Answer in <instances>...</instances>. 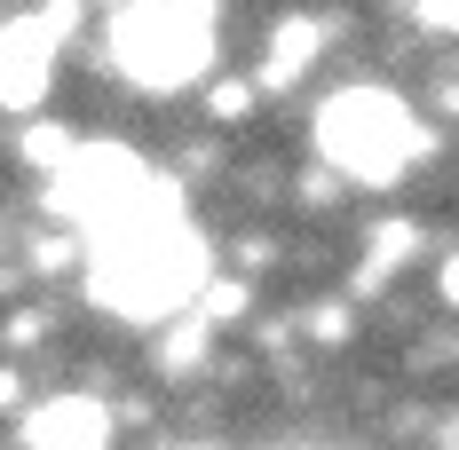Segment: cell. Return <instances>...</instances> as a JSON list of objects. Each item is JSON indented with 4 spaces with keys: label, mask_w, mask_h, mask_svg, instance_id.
I'll list each match as a JSON object with an SVG mask.
<instances>
[{
    "label": "cell",
    "mask_w": 459,
    "mask_h": 450,
    "mask_svg": "<svg viewBox=\"0 0 459 450\" xmlns=\"http://www.w3.org/2000/svg\"><path fill=\"white\" fill-rule=\"evenodd\" d=\"M24 443L32 450H111V411L95 395H56L24 419Z\"/></svg>",
    "instance_id": "277c9868"
},
{
    "label": "cell",
    "mask_w": 459,
    "mask_h": 450,
    "mask_svg": "<svg viewBox=\"0 0 459 450\" xmlns=\"http://www.w3.org/2000/svg\"><path fill=\"white\" fill-rule=\"evenodd\" d=\"M56 80V24L48 16H24L0 32V111H32Z\"/></svg>",
    "instance_id": "3957f363"
},
{
    "label": "cell",
    "mask_w": 459,
    "mask_h": 450,
    "mask_svg": "<svg viewBox=\"0 0 459 450\" xmlns=\"http://www.w3.org/2000/svg\"><path fill=\"white\" fill-rule=\"evenodd\" d=\"M317 150L349 182H372L380 190V182H396L420 158V119L380 88H349V95H333L317 111Z\"/></svg>",
    "instance_id": "7a4b0ae2"
},
{
    "label": "cell",
    "mask_w": 459,
    "mask_h": 450,
    "mask_svg": "<svg viewBox=\"0 0 459 450\" xmlns=\"http://www.w3.org/2000/svg\"><path fill=\"white\" fill-rule=\"evenodd\" d=\"M246 103H254V88H214V119H246Z\"/></svg>",
    "instance_id": "52a82bcc"
},
{
    "label": "cell",
    "mask_w": 459,
    "mask_h": 450,
    "mask_svg": "<svg viewBox=\"0 0 459 450\" xmlns=\"http://www.w3.org/2000/svg\"><path fill=\"white\" fill-rule=\"evenodd\" d=\"M420 8H428V16H436L444 32H459V0H420Z\"/></svg>",
    "instance_id": "ba28073f"
},
{
    "label": "cell",
    "mask_w": 459,
    "mask_h": 450,
    "mask_svg": "<svg viewBox=\"0 0 459 450\" xmlns=\"http://www.w3.org/2000/svg\"><path fill=\"white\" fill-rule=\"evenodd\" d=\"M444 301H452V309H459V261H452V269H444Z\"/></svg>",
    "instance_id": "9c48e42d"
},
{
    "label": "cell",
    "mask_w": 459,
    "mask_h": 450,
    "mask_svg": "<svg viewBox=\"0 0 459 450\" xmlns=\"http://www.w3.org/2000/svg\"><path fill=\"white\" fill-rule=\"evenodd\" d=\"M111 64L151 95L190 88L214 64V0H127L111 24Z\"/></svg>",
    "instance_id": "6da1fadb"
},
{
    "label": "cell",
    "mask_w": 459,
    "mask_h": 450,
    "mask_svg": "<svg viewBox=\"0 0 459 450\" xmlns=\"http://www.w3.org/2000/svg\"><path fill=\"white\" fill-rule=\"evenodd\" d=\"M309 64H317V24H285L277 32V55H270V80H293Z\"/></svg>",
    "instance_id": "5b68a950"
},
{
    "label": "cell",
    "mask_w": 459,
    "mask_h": 450,
    "mask_svg": "<svg viewBox=\"0 0 459 450\" xmlns=\"http://www.w3.org/2000/svg\"><path fill=\"white\" fill-rule=\"evenodd\" d=\"M246 316V284H206V324H230Z\"/></svg>",
    "instance_id": "8992f818"
}]
</instances>
